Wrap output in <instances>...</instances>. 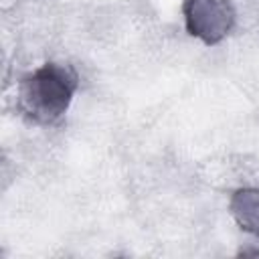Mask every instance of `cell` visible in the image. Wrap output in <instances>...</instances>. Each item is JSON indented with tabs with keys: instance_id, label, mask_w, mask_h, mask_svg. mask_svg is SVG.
<instances>
[{
	"instance_id": "obj_3",
	"label": "cell",
	"mask_w": 259,
	"mask_h": 259,
	"mask_svg": "<svg viewBox=\"0 0 259 259\" xmlns=\"http://www.w3.org/2000/svg\"><path fill=\"white\" fill-rule=\"evenodd\" d=\"M231 214L237 225L259 237V188H241L231 196Z\"/></svg>"
},
{
	"instance_id": "obj_2",
	"label": "cell",
	"mask_w": 259,
	"mask_h": 259,
	"mask_svg": "<svg viewBox=\"0 0 259 259\" xmlns=\"http://www.w3.org/2000/svg\"><path fill=\"white\" fill-rule=\"evenodd\" d=\"M186 30L204 45H217L235 26V10L229 0H186Z\"/></svg>"
},
{
	"instance_id": "obj_1",
	"label": "cell",
	"mask_w": 259,
	"mask_h": 259,
	"mask_svg": "<svg viewBox=\"0 0 259 259\" xmlns=\"http://www.w3.org/2000/svg\"><path fill=\"white\" fill-rule=\"evenodd\" d=\"M79 89V75L67 63H45L26 73L16 89V109L36 125L57 123Z\"/></svg>"
}]
</instances>
